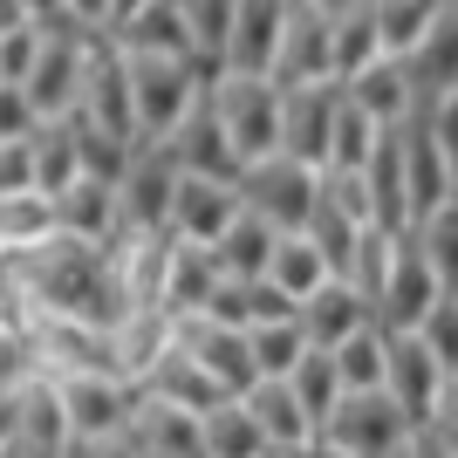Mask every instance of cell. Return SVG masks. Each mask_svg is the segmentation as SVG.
Here are the masks:
<instances>
[{"instance_id": "f907efd6", "label": "cell", "mask_w": 458, "mask_h": 458, "mask_svg": "<svg viewBox=\"0 0 458 458\" xmlns=\"http://www.w3.org/2000/svg\"><path fill=\"white\" fill-rule=\"evenodd\" d=\"M62 7H69V21L89 28V35H110V21H116V0H62Z\"/></svg>"}, {"instance_id": "ba28073f", "label": "cell", "mask_w": 458, "mask_h": 458, "mask_svg": "<svg viewBox=\"0 0 458 458\" xmlns=\"http://www.w3.org/2000/svg\"><path fill=\"white\" fill-rule=\"evenodd\" d=\"M178 349H191L199 369H206L226 397H247L253 383H260L253 335H247V328H233V322H219V315H178Z\"/></svg>"}, {"instance_id": "f35d334b", "label": "cell", "mask_w": 458, "mask_h": 458, "mask_svg": "<svg viewBox=\"0 0 458 458\" xmlns=\"http://www.w3.org/2000/svg\"><path fill=\"white\" fill-rule=\"evenodd\" d=\"M418 247H424V260H431V274H438V287L445 294H458V199H445L431 219H418Z\"/></svg>"}, {"instance_id": "7dc6e473", "label": "cell", "mask_w": 458, "mask_h": 458, "mask_svg": "<svg viewBox=\"0 0 458 458\" xmlns=\"http://www.w3.org/2000/svg\"><path fill=\"white\" fill-rule=\"evenodd\" d=\"M0 191H35V137H0Z\"/></svg>"}, {"instance_id": "bcb514c9", "label": "cell", "mask_w": 458, "mask_h": 458, "mask_svg": "<svg viewBox=\"0 0 458 458\" xmlns=\"http://www.w3.org/2000/svg\"><path fill=\"white\" fill-rule=\"evenodd\" d=\"M41 48V21H21V28H0V82H28Z\"/></svg>"}, {"instance_id": "6da1fadb", "label": "cell", "mask_w": 458, "mask_h": 458, "mask_svg": "<svg viewBox=\"0 0 458 458\" xmlns=\"http://www.w3.org/2000/svg\"><path fill=\"white\" fill-rule=\"evenodd\" d=\"M0 274H7V287L21 294L28 315L89 322V328H116L123 315H131V294H123L116 253L96 247V240H76V233H55V240L14 253Z\"/></svg>"}, {"instance_id": "603a6c76", "label": "cell", "mask_w": 458, "mask_h": 458, "mask_svg": "<svg viewBox=\"0 0 458 458\" xmlns=\"http://www.w3.org/2000/svg\"><path fill=\"white\" fill-rule=\"evenodd\" d=\"M219 281H226L219 253L172 233V267H165V294H157V308H165V315H206L212 294H219Z\"/></svg>"}, {"instance_id": "681fc988", "label": "cell", "mask_w": 458, "mask_h": 458, "mask_svg": "<svg viewBox=\"0 0 458 458\" xmlns=\"http://www.w3.org/2000/svg\"><path fill=\"white\" fill-rule=\"evenodd\" d=\"M424 123H431L438 151L452 157V172H458V89L452 96H431V103H424Z\"/></svg>"}, {"instance_id": "7402d4cb", "label": "cell", "mask_w": 458, "mask_h": 458, "mask_svg": "<svg viewBox=\"0 0 458 458\" xmlns=\"http://www.w3.org/2000/svg\"><path fill=\"white\" fill-rule=\"evenodd\" d=\"M240 219V185H226V178H178V199H172V233L178 240H199V247H212L219 233Z\"/></svg>"}, {"instance_id": "484cf974", "label": "cell", "mask_w": 458, "mask_h": 458, "mask_svg": "<svg viewBox=\"0 0 458 458\" xmlns=\"http://www.w3.org/2000/svg\"><path fill=\"white\" fill-rule=\"evenodd\" d=\"M55 219H62V233H76V240H96V247H110L116 233H123V199H116L110 178H76V185L55 199Z\"/></svg>"}, {"instance_id": "db71d44e", "label": "cell", "mask_w": 458, "mask_h": 458, "mask_svg": "<svg viewBox=\"0 0 458 458\" xmlns=\"http://www.w3.org/2000/svg\"><path fill=\"white\" fill-rule=\"evenodd\" d=\"M403 458H452V445H445L431 424H418V431H411V445H403Z\"/></svg>"}, {"instance_id": "9a60e30c", "label": "cell", "mask_w": 458, "mask_h": 458, "mask_svg": "<svg viewBox=\"0 0 458 458\" xmlns=\"http://www.w3.org/2000/svg\"><path fill=\"white\" fill-rule=\"evenodd\" d=\"M438 274H431V260H424V247H418V233H403L397 240V260H390V281H383V294H377V322L383 328H418L431 308H438Z\"/></svg>"}, {"instance_id": "83f0119b", "label": "cell", "mask_w": 458, "mask_h": 458, "mask_svg": "<svg viewBox=\"0 0 458 458\" xmlns=\"http://www.w3.org/2000/svg\"><path fill=\"white\" fill-rule=\"evenodd\" d=\"M403 62H411V82H418L424 103L458 89V0H445V14L431 21V35H424Z\"/></svg>"}, {"instance_id": "ffe728a7", "label": "cell", "mask_w": 458, "mask_h": 458, "mask_svg": "<svg viewBox=\"0 0 458 458\" xmlns=\"http://www.w3.org/2000/svg\"><path fill=\"white\" fill-rule=\"evenodd\" d=\"M369 322H377V308H369V294L349 281V274H328V281L301 301V335H308L315 349L349 343V335H356V328H369Z\"/></svg>"}, {"instance_id": "94428289", "label": "cell", "mask_w": 458, "mask_h": 458, "mask_svg": "<svg viewBox=\"0 0 458 458\" xmlns=\"http://www.w3.org/2000/svg\"><path fill=\"white\" fill-rule=\"evenodd\" d=\"M397 458H403V452H397Z\"/></svg>"}, {"instance_id": "e0dca14e", "label": "cell", "mask_w": 458, "mask_h": 458, "mask_svg": "<svg viewBox=\"0 0 458 458\" xmlns=\"http://www.w3.org/2000/svg\"><path fill=\"white\" fill-rule=\"evenodd\" d=\"M165 151H172L178 172H191V178H226V185H240V172H247V157L233 151L226 123H219V110H212L206 96H199V110L165 137Z\"/></svg>"}, {"instance_id": "4fadbf2b", "label": "cell", "mask_w": 458, "mask_h": 458, "mask_svg": "<svg viewBox=\"0 0 458 458\" xmlns=\"http://www.w3.org/2000/svg\"><path fill=\"white\" fill-rule=\"evenodd\" d=\"M335 103H343V82H294L281 103V151L322 172L328 137H335Z\"/></svg>"}, {"instance_id": "ab89813d", "label": "cell", "mask_w": 458, "mask_h": 458, "mask_svg": "<svg viewBox=\"0 0 458 458\" xmlns=\"http://www.w3.org/2000/svg\"><path fill=\"white\" fill-rule=\"evenodd\" d=\"M247 335H253V363H260V377H287V369L315 349L301 335V315H287V322H253Z\"/></svg>"}, {"instance_id": "74e56055", "label": "cell", "mask_w": 458, "mask_h": 458, "mask_svg": "<svg viewBox=\"0 0 458 458\" xmlns=\"http://www.w3.org/2000/svg\"><path fill=\"white\" fill-rule=\"evenodd\" d=\"M287 383H294V397H301V411H308L315 424L343 403V369H335V356H328V349H308L301 363L287 369Z\"/></svg>"}, {"instance_id": "44dd1931", "label": "cell", "mask_w": 458, "mask_h": 458, "mask_svg": "<svg viewBox=\"0 0 458 458\" xmlns=\"http://www.w3.org/2000/svg\"><path fill=\"white\" fill-rule=\"evenodd\" d=\"M123 438L144 458H206V445H199V411H178V403L144 397V390H137V411H131V424H123Z\"/></svg>"}, {"instance_id": "d6a6232c", "label": "cell", "mask_w": 458, "mask_h": 458, "mask_svg": "<svg viewBox=\"0 0 458 458\" xmlns=\"http://www.w3.org/2000/svg\"><path fill=\"white\" fill-rule=\"evenodd\" d=\"M328 274H335V267L322 260V247H315L308 233H281V240H274V267H267V281L287 287L294 301H308V294H315Z\"/></svg>"}, {"instance_id": "d590c367", "label": "cell", "mask_w": 458, "mask_h": 458, "mask_svg": "<svg viewBox=\"0 0 458 458\" xmlns=\"http://www.w3.org/2000/svg\"><path fill=\"white\" fill-rule=\"evenodd\" d=\"M369 14H377L383 55H411V48L431 35V21L445 14V0H369Z\"/></svg>"}, {"instance_id": "277c9868", "label": "cell", "mask_w": 458, "mask_h": 458, "mask_svg": "<svg viewBox=\"0 0 458 458\" xmlns=\"http://www.w3.org/2000/svg\"><path fill=\"white\" fill-rule=\"evenodd\" d=\"M315 199H322V172L301 165V157H287V151H274V157L240 172V206L260 212L274 233H308Z\"/></svg>"}, {"instance_id": "9f6ffc18", "label": "cell", "mask_w": 458, "mask_h": 458, "mask_svg": "<svg viewBox=\"0 0 458 458\" xmlns=\"http://www.w3.org/2000/svg\"><path fill=\"white\" fill-rule=\"evenodd\" d=\"M322 14H349V7H369V0H315Z\"/></svg>"}, {"instance_id": "91938a15", "label": "cell", "mask_w": 458, "mask_h": 458, "mask_svg": "<svg viewBox=\"0 0 458 458\" xmlns=\"http://www.w3.org/2000/svg\"><path fill=\"white\" fill-rule=\"evenodd\" d=\"M0 403H7V397H0Z\"/></svg>"}, {"instance_id": "ee69618b", "label": "cell", "mask_w": 458, "mask_h": 458, "mask_svg": "<svg viewBox=\"0 0 458 458\" xmlns=\"http://www.w3.org/2000/svg\"><path fill=\"white\" fill-rule=\"evenodd\" d=\"M322 199L335 212H349L356 226H377V199H369V172H343V165H328L322 172Z\"/></svg>"}, {"instance_id": "d6986e66", "label": "cell", "mask_w": 458, "mask_h": 458, "mask_svg": "<svg viewBox=\"0 0 458 458\" xmlns=\"http://www.w3.org/2000/svg\"><path fill=\"white\" fill-rule=\"evenodd\" d=\"M287 7H294V0H240V7H233L226 69H240V76H274L281 35H287Z\"/></svg>"}, {"instance_id": "680465c9", "label": "cell", "mask_w": 458, "mask_h": 458, "mask_svg": "<svg viewBox=\"0 0 458 458\" xmlns=\"http://www.w3.org/2000/svg\"><path fill=\"white\" fill-rule=\"evenodd\" d=\"M260 458H281V452H260Z\"/></svg>"}, {"instance_id": "5b68a950", "label": "cell", "mask_w": 458, "mask_h": 458, "mask_svg": "<svg viewBox=\"0 0 458 458\" xmlns=\"http://www.w3.org/2000/svg\"><path fill=\"white\" fill-rule=\"evenodd\" d=\"M418 424L397 411L390 390H343V403L322 418V438L349 458H397Z\"/></svg>"}, {"instance_id": "6f0895ef", "label": "cell", "mask_w": 458, "mask_h": 458, "mask_svg": "<svg viewBox=\"0 0 458 458\" xmlns=\"http://www.w3.org/2000/svg\"><path fill=\"white\" fill-rule=\"evenodd\" d=\"M301 458H349V452H335V445H328V438H315V445H308Z\"/></svg>"}, {"instance_id": "b9f144b4", "label": "cell", "mask_w": 458, "mask_h": 458, "mask_svg": "<svg viewBox=\"0 0 458 458\" xmlns=\"http://www.w3.org/2000/svg\"><path fill=\"white\" fill-rule=\"evenodd\" d=\"M308 240L322 247V260L335 274H349V260H356V240H363V226L349 219V212H335L328 199H315V212H308Z\"/></svg>"}, {"instance_id": "52a82bcc", "label": "cell", "mask_w": 458, "mask_h": 458, "mask_svg": "<svg viewBox=\"0 0 458 458\" xmlns=\"http://www.w3.org/2000/svg\"><path fill=\"white\" fill-rule=\"evenodd\" d=\"M69 116H82V123H96V131H110V137H123V144H137L131 55H123L110 35H96L89 69H82V96H76V110H69Z\"/></svg>"}, {"instance_id": "d4e9b609", "label": "cell", "mask_w": 458, "mask_h": 458, "mask_svg": "<svg viewBox=\"0 0 458 458\" xmlns=\"http://www.w3.org/2000/svg\"><path fill=\"white\" fill-rule=\"evenodd\" d=\"M110 41L123 55H191V28L178 0H144L137 14H123L110 28Z\"/></svg>"}, {"instance_id": "816d5d0a", "label": "cell", "mask_w": 458, "mask_h": 458, "mask_svg": "<svg viewBox=\"0 0 458 458\" xmlns=\"http://www.w3.org/2000/svg\"><path fill=\"white\" fill-rule=\"evenodd\" d=\"M69 458H144V452L116 431V438H76V445H69Z\"/></svg>"}, {"instance_id": "c3c4849f", "label": "cell", "mask_w": 458, "mask_h": 458, "mask_svg": "<svg viewBox=\"0 0 458 458\" xmlns=\"http://www.w3.org/2000/svg\"><path fill=\"white\" fill-rule=\"evenodd\" d=\"M41 110L28 103V89L21 82H0V137H35Z\"/></svg>"}, {"instance_id": "8fae6325", "label": "cell", "mask_w": 458, "mask_h": 458, "mask_svg": "<svg viewBox=\"0 0 458 458\" xmlns=\"http://www.w3.org/2000/svg\"><path fill=\"white\" fill-rule=\"evenodd\" d=\"M445 363L424 349L418 328H390V369H383V390L397 397V411L411 424H431L438 418V397H445Z\"/></svg>"}, {"instance_id": "60d3db41", "label": "cell", "mask_w": 458, "mask_h": 458, "mask_svg": "<svg viewBox=\"0 0 458 458\" xmlns=\"http://www.w3.org/2000/svg\"><path fill=\"white\" fill-rule=\"evenodd\" d=\"M377 55H383L377 14H369V7H349V14H335V82H349L356 69H369Z\"/></svg>"}, {"instance_id": "3957f363", "label": "cell", "mask_w": 458, "mask_h": 458, "mask_svg": "<svg viewBox=\"0 0 458 458\" xmlns=\"http://www.w3.org/2000/svg\"><path fill=\"white\" fill-rule=\"evenodd\" d=\"M206 103L219 110V123H226L233 151L247 157V165H260V157L281 151V103L287 89L274 76H240V69H219L206 89Z\"/></svg>"}, {"instance_id": "1f68e13d", "label": "cell", "mask_w": 458, "mask_h": 458, "mask_svg": "<svg viewBox=\"0 0 458 458\" xmlns=\"http://www.w3.org/2000/svg\"><path fill=\"white\" fill-rule=\"evenodd\" d=\"M199 445H206V458H260L267 452V438L253 431L240 397H219L212 411H199Z\"/></svg>"}, {"instance_id": "4316f807", "label": "cell", "mask_w": 458, "mask_h": 458, "mask_svg": "<svg viewBox=\"0 0 458 458\" xmlns=\"http://www.w3.org/2000/svg\"><path fill=\"white\" fill-rule=\"evenodd\" d=\"M137 390H144V397L178 403V411H212V403L226 397V390H219V383L199 369V356H191V349H178V335H172V349H165V356H157V363L137 377Z\"/></svg>"}, {"instance_id": "f6af8a7d", "label": "cell", "mask_w": 458, "mask_h": 458, "mask_svg": "<svg viewBox=\"0 0 458 458\" xmlns=\"http://www.w3.org/2000/svg\"><path fill=\"white\" fill-rule=\"evenodd\" d=\"M418 335H424V349L445 363V377H458V294H438V308L418 322Z\"/></svg>"}, {"instance_id": "836d02e7", "label": "cell", "mask_w": 458, "mask_h": 458, "mask_svg": "<svg viewBox=\"0 0 458 458\" xmlns=\"http://www.w3.org/2000/svg\"><path fill=\"white\" fill-rule=\"evenodd\" d=\"M328 356H335V369H343V390H383V369H390V328L369 322V328H356L349 343H335Z\"/></svg>"}, {"instance_id": "cb8c5ba5", "label": "cell", "mask_w": 458, "mask_h": 458, "mask_svg": "<svg viewBox=\"0 0 458 458\" xmlns=\"http://www.w3.org/2000/svg\"><path fill=\"white\" fill-rule=\"evenodd\" d=\"M343 89H349V103H363L377 123H390V131H397V123H411V116H418V103H424L403 55H377L369 69H356Z\"/></svg>"}, {"instance_id": "2e32d148", "label": "cell", "mask_w": 458, "mask_h": 458, "mask_svg": "<svg viewBox=\"0 0 458 458\" xmlns=\"http://www.w3.org/2000/svg\"><path fill=\"white\" fill-rule=\"evenodd\" d=\"M240 403H247L253 431L267 438V452H281V458H301L308 445L322 438V424L301 411V397H294V383H287V377H260Z\"/></svg>"}, {"instance_id": "e575fe53", "label": "cell", "mask_w": 458, "mask_h": 458, "mask_svg": "<svg viewBox=\"0 0 458 458\" xmlns=\"http://www.w3.org/2000/svg\"><path fill=\"white\" fill-rule=\"evenodd\" d=\"M383 131H390V123H377V116H369L363 103H349V89H343V103H335V137H328V165L363 172L369 151L383 144ZM328 165H322V172H328Z\"/></svg>"}, {"instance_id": "7bdbcfd3", "label": "cell", "mask_w": 458, "mask_h": 458, "mask_svg": "<svg viewBox=\"0 0 458 458\" xmlns=\"http://www.w3.org/2000/svg\"><path fill=\"white\" fill-rule=\"evenodd\" d=\"M397 240L403 233H390V226H363V240H356V260H349V281L369 294V308H377V294H383V281H390V260H397Z\"/></svg>"}, {"instance_id": "11a10c76", "label": "cell", "mask_w": 458, "mask_h": 458, "mask_svg": "<svg viewBox=\"0 0 458 458\" xmlns=\"http://www.w3.org/2000/svg\"><path fill=\"white\" fill-rule=\"evenodd\" d=\"M21 7H28L41 28H48V21H69V7H62V0H21Z\"/></svg>"}, {"instance_id": "f1b7e54d", "label": "cell", "mask_w": 458, "mask_h": 458, "mask_svg": "<svg viewBox=\"0 0 458 458\" xmlns=\"http://www.w3.org/2000/svg\"><path fill=\"white\" fill-rule=\"evenodd\" d=\"M76 178H82V137H76V116H41V123H35V191L62 199Z\"/></svg>"}, {"instance_id": "ac0fdd59", "label": "cell", "mask_w": 458, "mask_h": 458, "mask_svg": "<svg viewBox=\"0 0 458 458\" xmlns=\"http://www.w3.org/2000/svg\"><path fill=\"white\" fill-rule=\"evenodd\" d=\"M403 191H411V226L431 219L445 199H458V172H452V157L438 151L431 123H424V103H418V116L403 123Z\"/></svg>"}, {"instance_id": "7a4b0ae2", "label": "cell", "mask_w": 458, "mask_h": 458, "mask_svg": "<svg viewBox=\"0 0 458 458\" xmlns=\"http://www.w3.org/2000/svg\"><path fill=\"white\" fill-rule=\"evenodd\" d=\"M212 76L199 55H131V96H137V144H165V137L199 110Z\"/></svg>"}, {"instance_id": "f546056e", "label": "cell", "mask_w": 458, "mask_h": 458, "mask_svg": "<svg viewBox=\"0 0 458 458\" xmlns=\"http://www.w3.org/2000/svg\"><path fill=\"white\" fill-rule=\"evenodd\" d=\"M274 240H281V233H274L260 212L240 206V219H233V226L212 240V253H219V267H226L233 281H260V274L274 267Z\"/></svg>"}, {"instance_id": "5bb4252c", "label": "cell", "mask_w": 458, "mask_h": 458, "mask_svg": "<svg viewBox=\"0 0 458 458\" xmlns=\"http://www.w3.org/2000/svg\"><path fill=\"white\" fill-rule=\"evenodd\" d=\"M7 418H14V445L28 458H69V445H76L55 377H28L14 397H7Z\"/></svg>"}, {"instance_id": "f5cc1de1", "label": "cell", "mask_w": 458, "mask_h": 458, "mask_svg": "<svg viewBox=\"0 0 458 458\" xmlns=\"http://www.w3.org/2000/svg\"><path fill=\"white\" fill-rule=\"evenodd\" d=\"M431 431H438V438L452 445V458H458V377L445 383V397H438V418H431Z\"/></svg>"}, {"instance_id": "30bf717a", "label": "cell", "mask_w": 458, "mask_h": 458, "mask_svg": "<svg viewBox=\"0 0 458 458\" xmlns=\"http://www.w3.org/2000/svg\"><path fill=\"white\" fill-rule=\"evenodd\" d=\"M55 390H62V411H69L76 438H116L137 411V383L110 377V369H69V377H55Z\"/></svg>"}, {"instance_id": "8992f818", "label": "cell", "mask_w": 458, "mask_h": 458, "mask_svg": "<svg viewBox=\"0 0 458 458\" xmlns=\"http://www.w3.org/2000/svg\"><path fill=\"white\" fill-rule=\"evenodd\" d=\"M89 48H96V35H89V28H76V21H48V28H41L35 69H28V82H21L41 116H69V110H76Z\"/></svg>"}, {"instance_id": "7c38bea8", "label": "cell", "mask_w": 458, "mask_h": 458, "mask_svg": "<svg viewBox=\"0 0 458 458\" xmlns=\"http://www.w3.org/2000/svg\"><path fill=\"white\" fill-rule=\"evenodd\" d=\"M274 82H281V89H294V82H335V14H322L315 0H294V7H287Z\"/></svg>"}, {"instance_id": "4dcf8cb0", "label": "cell", "mask_w": 458, "mask_h": 458, "mask_svg": "<svg viewBox=\"0 0 458 458\" xmlns=\"http://www.w3.org/2000/svg\"><path fill=\"white\" fill-rule=\"evenodd\" d=\"M55 233H62V219H55L48 191H0V247H7V260L41 247V240H55Z\"/></svg>"}, {"instance_id": "9c48e42d", "label": "cell", "mask_w": 458, "mask_h": 458, "mask_svg": "<svg viewBox=\"0 0 458 458\" xmlns=\"http://www.w3.org/2000/svg\"><path fill=\"white\" fill-rule=\"evenodd\" d=\"M178 157L165 144H137L131 172L116 178V199H123V233H172V199H178Z\"/></svg>"}, {"instance_id": "8d00e7d4", "label": "cell", "mask_w": 458, "mask_h": 458, "mask_svg": "<svg viewBox=\"0 0 458 458\" xmlns=\"http://www.w3.org/2000/svg\"><path fill=\"white\" fill-rule=\"evenodd\" d=\"M185 7V28H191V55H199V69L206 76H219L226 69V35H233V7L240 0H178Z\"/></svg>"}]
</instances>
